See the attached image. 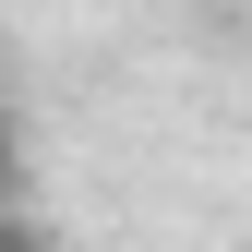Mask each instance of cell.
I'll return each mask as SVG.
<instances>
[{
	"label": "cell",
	"instance_id": "1",
	"mask_svg": "<svg viewBox=\"0 0 252 252\" xmlns=\"http://www.w3.org/2000/svg\"><path fill=\"white\" fill-rule=\"evenodd\" d=\"M24 192H36V156H24V120L0 96V204H24Z\"/></svg>",
	"mask_w": 252,
	"mask_h": 252
},
{
	"label": "cell",
	"instance_id": "2",
	"mask_svg": "<svg viewBox=\"0 0 252 252\" xmlns=\"http://www.w3.org/2000/svg\"><path fill=\"white\" fill-rule=\"evenodd\" d=\"M0 252H60V240H48V216H36V204H0Z\"/></svg>",
	"mask_w": 252,
	"mask_h": 252
}]
</instances>
